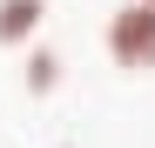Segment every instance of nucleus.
<instances>
[{
  "instance_id": "39448f33",
  "label": "nucleus",
  "mask_w": 155,
  "mask_h": 148,
  "mask_svg": "<svg viewBox=\"0 0 155 148\" xmlns=\"http://www.w3.org/2000/svg\"><path fill=\"white\" fill-rule=\"evenodd\" d=\"M61 148H74V141H61Z\"/></svg>"
},
{
  "instance_id": "20e7f679",
  "label": "nucleus",
  "mask_w": 155,
  "mask_h": 148,
  "mask_svg": "<svg viewBox=\"0 0 155 148\" xmlns=\"http://www.w3.org/2000/svg\"><path fill=\"white\" fill-rule=\"evenodd\" d=\"M142 7H155V0H142Z\"/></svg>"
},
{
  "instance_id": "f257e3e1",
  "label": "nucleus",
  "mask_w": 155,
  "mask_h": 148,
  "mask_svg": "<svg viewBox=\"0 0 155 148\" xmlns=\"http://www.w3.org/2000/svg\"><path fill=\"white\" fill-rule=\"evenodd\" d=\"M101 47H108V61L121 74H155V7L121 0L108 14V27H101Z\"/></svg>"
},
{
  "instance_id": "f03ea898",
  "label": "nucleus",
  "mask_w": 155,
  "mask_h": 148,
  "mask_svg": "<svg viewBox=\"0 0 155 148\" xmlns=\"http://www.w3.org/2000/svg\"><path fill=\"white\" fill-rule=\"evenodd\" d=\"M47 20V0H0V47H34Z\"/></svg>"
},
{
  "instance_id": "7ed1b4c3",
  "label": "nucleus",
  "mask_w": 155,
  "mask_h": 148,
  "mask_svg": "<svg viewBox=\"0 0 155 148\" xmlns=\"http://www.w3.org/2000/svg\"><path fill=\"white\" fill-rule=\"evenodd\" d=\"M20 88H27L34 94V101H41V94H54L61 88V54H54V47H27V61H20Z\"/></svg>"
}]
</instances>
